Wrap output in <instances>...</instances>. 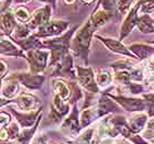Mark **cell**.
Masks as SVG:
<instances>
[{"mask_svg": "<svg viewBox=\"0 0 154 144\" xmlns=\"http://www.w3.org/2000/svg\"><path fill=\"white\" fill-rule=\"evenodd\" d=\"M30 0H14V2L16 3H26V2H29Z\"/></svg>", "mask_w": 154, "mask_h": 144, "instance_id": "obj_30", "label": "cell"}, {"mask_svg": "<svg viewBox=\"0 0 154 144\" xmlns=\"http://www.w3.org/2000/svg\"><path fill=\"white\" fill-rule=\"evenodd\" d=\"M84 3H87V5H89V3L94 2V0H82Z\"/></svg>", "mask_w": 154, "mask_h": 144, "instance_id": "obj_33", "label": "cell"}, {"mask_svg": "<svg viewBox=\"0 0 154 144\" xmlns=\"http://www.w3.org/2000/svg\"><path fill=\"white\" fill-rule=\"evenodd\" d=\"M97 38H99V40H101L103 42V44L106 45L108 48H110L112 52H115V53L127 55L130 58L135 57V55L131 51H129L128 48L125 47V45H122L119 41H116V40H112V38H100V36H97Z\"/></svg>", "mask_w": 154, "mask_h": 144, "instance_id": "obj_9", "label": "cell"}, {"mask_svg": "<svg viewBox=\"0 0 154 144\" xmlns=\"http://www.w3.org/2000/svg\"><path fill=\"white\" fill-rule=\"evenodd\" d=\"M150 63H151L152 65H154V54L150 56Z\"/></svg>", "mask_w": 154, "mask_h": 144, "instance_id": "obj_32", "label": "cell"}, {"mask_svg": "<svg viewBox=\"0 0 154 144\" xmlns=\"http://www.w3.org/2000/svg\"><path fill=\"white\" fill-rule=\"evenodd\" d=\"M50 17H51V7L45 6L43 8H40L33 13L32 18L29 22V28L30 29H35V28L44 26L48 22Z\"/></svg>", "mask_w": 154, "mask_h": 144, "instance_id": "obj_6", "label": "cell"}, {"mask_svg": "<svg viewBox=\"0 0 154 144\" xmlns=\"http://www.w3.org/2000/svg\"><path fill=\"white\" fill-rule=\"evenodd\" d=\"M29 29L24 26H16V34L18 38H26L29 35Z\"/></svg>", "mask_w": 154, "mask_h": 144, "instance_id": "obj_25", "label": "cell"}, {"mask_svg": "<svg viewBox=\"0 0 154 144\" xmlns=\"http://www.w3.org/2000/svg\"><path fill=\"white\" fill-rule=\"evenodd\" d=\"M144 138L154 139V119L150 120L146 127V130L144 131Z\"/></svg>", "mask_w": 154, "mask_h": 144, "instance_id": "obj_24", "label": "cell"}, {"mask_svg": "<svg viewBox=\"0 0 154 144\" xmlns=\"http://www.w3.org/2000/svg\"><path fill=\"white\" fill-rule=\"evenodd\" d=\"M148 121V117L145 115H137L132 117L130 122H129V129L132 133H138L142 131V129L144 128L145 123Z\"/></svg>", "mask_w": 154, "mask_h": 144, "instance_id": "obj_12", "label": "cell"}, {"mask_svg": "<svg viewBox=\"0 0 154 144\" xmlns=\"http://www.w3.org/2000/svg\"><path fill=\"white\" fill-rule=\"evenodd\" d=\"M97 84L101 87L108 86L112 81V75L108 69H99L98 74L96 75Z\"/></svg>", "mask_w": 154, "mask_h": 144, "instance_id": "obj_16", "label": "cell"}, {"mask_svg": "<svg viewBox=\"0 0 154 144\" xmlns=\"http://www.w3.org/2000/svg\"><path fill=\"white\" fill-rule=\"evenodd\" d=\"M112 16H113V13L107 12V11L101 9L99 6H97L95 12L91 14L89 20H90V22H91V24L94 26V28L96 29V28H100V26H105V24L112 18Z\"/></svg>", "mask_w": 154, "mask_h": 144, "instance_id": "obj_8", "label": "cell"}, {"mask_svg": "<svg viewBox=\"0 0 154 144\" xmlns=\"http://www.w3.org/2000/svg\"><path fill=\"white\" fill-rule=\"evenodd\" d=\"M14 17H16L19 21H21V22H26V21H29L30 18H31L29 11H28L24 7L17 8V9L14 10Z\"/></svg>", "mask_w": 154, "mask_h": 144, "instance_id": "obj_19", "label": "cell"}, {"mask_svg": "<svg viewBox=\"0 0 154 144\" xmlns=\"http://www.w3.org/2000/svg\"><path fill=\"white\" fill-rule=\"evenodd\" d=\"M151 88H152V90L154 91V81L152 83V85H151Z\"/></svg>", "mask_w": 154, "mask_h": 144, "instance_id": "obj_34", "label": "cell"}, {"mask_svg": "<svg viewBox=\"0 0 154 144\" xmlns=\"http://www.w3.org/2000/svg\"><path fill=\"white\" fill-rule=\"evenodd\" d=\"M112 97V96H111ZM113 99L117 100L127 111H141L145 107V103L141 99L137 98H127V97H112Z\"/></svg>", "mask_w": 154, "mask_h": 144, "instance_id": "obj_7", "label": "cell"}, {"mask_svg": "<svg viewBox=\"0 0 154 144\" xmlns=\"http://www.w3.org/2000/svg\"><path fill=\"white\" fill-rule=\"evenodd\" d=\"M18 103L19 107L23 110H30V109L34 108L35 106V98L30 95H21L18 99Z\"/></svg>", "mask_w": 154, "mask_h": 144, "instance_id": "obj_17", "label": "cell"}, {"mask_svg": "<svg viewBox=\"0 0 154 144\" xmlns=\"http://www.w3.org/2000/svg\"><path fill=\"white\" fill-rule=\"evenodd\" d=\"M78 72V81L84 88L89 90L91 93H98V86H97L95 78H94V73L91 68H84L77 67Z\"/></svg>", "mask_w": 154, "mask_h": 144, "instance_id": "obj_5", "label": "cell"}, {"mask_svg": "<svg viewBox=\"0 0 154 144\" xmlns=\"http://www.w3.org/2000/svg\"><path fill=\"white\" fill-rule=\"evenodd\" d=\"M130 51L138 56L140 60H145V58H150L151 55L154 54V47L148 44H141V43H137V44H132L130 46Z\"/></svg>", "mask_w": 154, "mask_h": 144, "instance_id": "obj_10", "label": "cell"}, {"mask_svg": "<svg viewBox=\"0 0 154 144\" xmlns=\"http://www.w3.org/2000/svg\"><path fill=\"white\" fill-rule=\"evenodd\" d=\"M0 86H1V83H0Z\"/></svg>", "mask_w": 154, "mask_h": 144, "instance_id": "obj_36", "label": "cell"}, {"mask_svg": "<svg viewBox=\"0 0 154 144\" xmlns=\"http://www.w3.org/2000/svg\"><path fill=\"white\" fill-rule=\"evenodd\" d=\"M17 90H18V84L11 83L3 87L2 93L6 97H12V96H14V93H17Z\"/></svg>", "mask_w": 154, "mask_h": 144, "instance_id": "obj_21", "label": "cell"}, {"mask_svg": "<svg viewBox=\"0 0 154 144\" xmlns=\"http://www.w3.org/2000/svg\"><path fill=\"white\" fill-rule=\"evenodd\" d=\"M94 30H95V28H94V26L91 24L89 20V21H87L85 23V26L79 31H77L76 35H75L74 40H73V51L76 54L82 55L86 63Z\"/></svg>", "mask_w": 154, "mask_h": 144, "instance_id": "obj_1", "label": "cell"}, {"mask_svg": "<svg viewBox=\"0 0 154 144\" xmlns=\"http://www.w3.org/2000/svg\"><path fill=\"white\" fill-rule=\"evenodd\" d=\"M1 22L7 32H12V29L16 28V21H14V16L12 12L7 11V12L1 14Z\"/></svg>", "mask_w": 154, "mask_h": 144, "instance_id": "obj_15", "label": "cell"}, {"mask_svg": "<svg viewBox=\"0 0 154 144\" xmlns=\"http://www.w3.org/2000/svg\"><path fill=\"white\" fill-rule=\"evenodd\" d=\"M65 3H67V5H72V3L75 2V0H64Z\"/></svg>", "mask_w": 154, "mask_h": 144, "instance_id": "obj_31", "label": "cell"}, {"mask_svg": "<svg viewBox=\"0 0 154 144\" xmlns=\"http://www.w3.org/2000/svg\"><path fill=\"white\" fill-rule=\"evenodd\" d=\"M53 87L57 96L61 97L62 100H66L71 96V90L68 89L67 85L61 79H56L53 81Z\"/></svg>", "mask_w": 154, "mask_h": 144, "instance_id": "obj_14", "label": "cell"}, {"mask_svg": "<svg viewBox=\"0 0 154 144\" xmlns=\"http://www.w3.org/2000/svg\"><path fill=\"white\" fill-rule=\"evenodd\" d=\"M153 26H154V20H153Z\"/></svg>", "mask_w": 154, "mask_h": 144, "instance_id": "obj_35", "label": "cell"}, {"mask_svg": "<svg viewBox=\"0 0 154 144\" xmlns=\"http://www.w3.org/2000/svg\"><path fill=\"white\" fill-rule=\"evenodd\" d=\"M48 56V51H40V50L30 51L28 53V58H29L30 65H31V71L33 73H38V72L43 71L46 67Z\"/></svg>", "mask_w": 154, "mask_h": 144, "instance_id": "obj_4", "label": "cell"}, {"mask_svg": "<svg viewBox=\"0 0 154 144\" xmlns=\"http://www.w3.org/2000/svg\"><path fill=\"white\" fill-rule=\"evenodd\" d=\"M129 88V91L131 93H133V95H139V93H142V90H143V86H141V85H139V84H132L130 83L129 85H127Z\"/></svg>", "mask_w": 154, "mask_h": 144, "instance_id": "obj_26", "label": "cell"}, {"mask_svg": "<svg viewBox=\"0 0 154 144\" xmlns=\"http://www.w3.org/2000/svg\"><path fill=\"white\" fill-rule=\"evenodd\" d=\"M7 138V131L2 130V131H0V139H6Z\"/></svg>", "mask_w": 154, "mask_h": 144, "instance_id": "obj_28", "label": "cell"}, {"mask_svg": "<svg viewBox=\"0 0 154 144\" xmlns=\"http://www.w3.org/2000/svg\"><path fill=\"white\" fill-rule=\"evenodd\" d=\"M98 6L103 10L110 13H115V11L118 9L117 7V0H99Z\"/></svg>", "mask_w": 154, "mask_h": 144, "instance_id": "obj_18", "label": "cell"}, {"mask_svg": "<svg viewBox=\"0 0 154 144\" xmlns=\"http://www.w3.org/2000/svg\"><path fill=\"white\" fill-rule=\"evenodd\" d=\"M144 100L149 106V115H154V93L144 95Z\"/></svg>", "mask_w": 154, "mask_h": 144, "instance_id": "obj_23", "label": "cell"}, {"mask_svg": "<svg viewBox=\"0 0 154 144\" xmlns=\"http://www.w3.org/2000/svg\"><path fill=\"white\" fill-rule=\"evenodd\" d=\"M133 0H117V7L118 10L123 14L128 11V9L131 7V3Z\"/></svg>", "mask_w": 154, "mask_h": 144, "instance_id": "obj_22", "label": "cell"}, {"mask_svg": "<svg viewBox=\"0 0 154 144\" xmlns=\"http://www.w3.org/2000/svg\"><path fill=\"white\" fill-rule=\"evenodd\" d=\"M142 13H151L154 11V0H141V6H140Z\"/></svg>", "mask_w": 154, "mask_h": 144, "instance_id": "obj_20", "label": "cell"}, {"mask_svg": "<svg viewBox=\"0 0 154 144\" xmlns=\"http://www.w3.org/2000/svg\"><path fill=\"white\" fill-rule=\"evenodd\" d=\"M6 71H7L6 64H5V63H3L2 61H0V77H1L3 75V74L6 73Z\"/></svg>", "mask_w": 154, "mask_h": 144, "instance_id": "obj_27", "label": "cell"}, {"mask_svg": "<svg viewBox=\"0 0 154 144\" xmlns=\"http://www.w3.org/2000/svg\"><path fill=\"white\" fill-rule=\"evenodd\" d=\"M69 23L65 21H48L46 24L38 28V36H54L58 35L67 29Z\"/></svg>", "mask_w": 154, "mask_h": 144, "instance_id": "obj_3", "label": "cell"}, {"mask_svg": "<svg viewBox=\"0 0 154 144\" xmlns=\"http://www.w3.org/2000/svg\"><path fill=\"white\" fill-rule=\"evenodd\" d=\"M38 1H43V2H48V3H52V5H55V2H56V0H38Z\"/></svg>", "mask_w": 154, "mask_h": 144, "instance_id": "obj_29", "label": "cell"}, {"mask_svg": "<svg viewBox=\"0 0 154 144\" xmlns=\"http://www.w3.org/2000/svg\"><path fill=\"white\" fill-rule=\"evenodd\" d=\"M19 79L24 86L29 87V88H38L42 85L44 77L43 76H35V75H26L22 74L19 76Z\"/></svg>", "mask_w": 154, "mask_h": 144, "instance_id": "obj_11", "label": "cell"}, {"mask_svg": "<svg viewBox=\"0 0 154 144\" xmlns=\"http://www.w3.org/2000/svg\"><path fill=\"white\" fill-rule=\"evenodd\" d=\"M137 26L142 33L149 34V33H154V26L153 19L149 14H143L142 17H139L138 24Z\"/></svg>", "mask_w": 154, "mask_h": 144, "instance_id": "obj_13", "label": "cell"}, {"mask_svg": "<svg viewBox=\"0 0 154 144\" xmlns=\"http://www.w3.org/2000/svg\"><path fill=\"white\" fill-rule=\"evenodd\" d=\"M140 6H141V0H139L135 6L132 7V9L129 11L128 16L125 18V22L121 26V34H120V41L123 40L125 38L131 33V31L133 30L137 24H138V20H139V14L138 11L140 9Z\"/></svg>", "mask_w": 154, "mask_h": 144, "instance_id": "obj_2", "label": "cell"}]
</instances>
